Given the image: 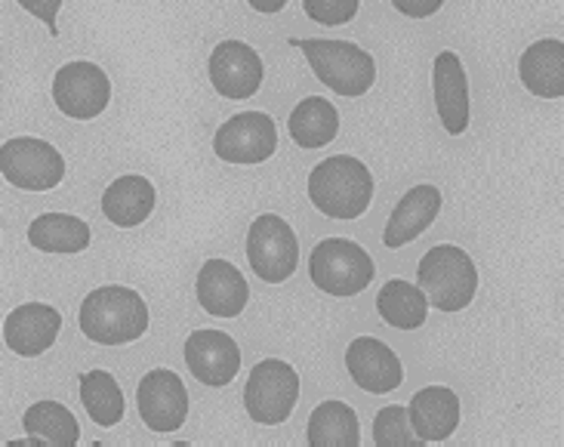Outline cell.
Returning <instances> with one entry per match:
<instances>
[{"instance_id": "23", "label": "cell", "mask_w": 564, "mask_h": 447, "mask_svg": "<svg viewBox=\"0 0 564 447\" xmlns=\"http://www.w3.org/2000/svg\"><path fill=\"white\" fill-rule=\"evenodd\" d=\"M290 137L300 149H324L339 133V111L330 99L305 96L303 102L290 111Z\"/></svg>"}, {"instance_id": "32", "label": "cell", "mask_w": 564, "mask_h": 447, "mask_svg": "<svg viewBox=\"0 0 564 447\" xmlns=\"http://www.w3.org/2000/svg\"><path fill=\"white\" fill-rule=\"evenodd\" d=\"M247 3H250V7H253V10L262 15H275V13H281L284 7H288V0H247Z\"/></svg>"}, {"instance_id": "8", "label": "cell", "mask_w": 564, "mask_h": 447, "mask_svg": "<svg viewBox=\"0 0 564 447\" xmlns=\"http://www.w3.org/2000/svg\"><path fill=\"white\" fill-rule=\"evenodd\" d=\"M0 173L22 192H50L65 179V157L44 139L15 137L0 145Z\"/></svg>"}, {"instance_id": "20", "label": "cell", "mask_w": 564, "mask_h": 447, "mask_svg": "<svg viewBox=\"0 0 564 447\" xmlns=\"http://www.w3.org/2000/svg\"><path fill=\"white\" fill-rule=\"evenodd\" d=\"M154 200H158V192L149 183V176L123 173L102 192V214L118 229H137L152 216Z\"/></svg>"}, {"instance_id": "10", "label": "cell", "mask_w": 564, "mask_h": 447, "mask_svg": "<svg viewBox=\"0 0 564 447\" xmlns=\"http://www.w3.org/2000/svg\"><path fill=\"white\" fill-rule=\"evenodd\" d=\"M278 149V127L265 111H241L216 130L214 152L226 164H265Z\"/></svg>"}, {"instance_id": "13", "label": "cell", "mask_w": 564, "mask_h": 447, "mask_svg": "<svg viewBox=\"0 0 564 447\" xmlns=\"http://www.w3.org/2000/svg\"><path fill=\"white\" fill-rule=\"evenodd\" d=\"M185 368L192 370V377L200 385L223 389L241 370V349L229 334L204 327V330H195L185 339Z\"/></svg>"}, {"instance_id": "4", "label": "cell", "mask_w": 564, "mask_h": 447, "mask_svg": "<svg viewBox=\"0 0 564 447\" xmlns=\"http://www.w3.org/2000/svg\"><path fill=\"white\" fill-rule=\"evenodd\" d=\"M416 287L426 293L429 306L438 312H463L478 293V269H475L473 257L454 244L429 247V253L420 260L416 269Z\"/></svg>"}, {"instance_id": "26", "label": "cell", "mask_w": 564, "mask_h": 447, "mask_svg": "<svg viewBox=\"0 0 564 447\" xmlns=\"http://www.w3.org/2000/svg\"><path fill=\"white\" fill-rule=\"evenodd\" d=\"M377 312L382 321L395 330H416L429 318V299L416 284L404 281V277H392L377 293Z\"/></svg>"}, {"instance_id": "6", "label": "cell", "mask_w": 564, "mask_h": 447, "mask_svg": "<svg viewBox=\"0 0 564 447\" xmlns=\"http://www.w3.org/2000/svg\"><path fill=\"white\" fill-rule=\"evenodd\" d=\"M300 401V373L281 358H265L245 385L247 416L260 426H281Z\"/></svg>"}, {"instance_id": "7", "label": "cell", "mask_w": 564, "mask_h": 447, "mask_svg": "<svg viewBox=\"0 0 564 447\" xmlns=\"http://www.w3.org/2000/svg\"><path fill=\"white\" fill-rule=\"evenodd\" d=\"M247 262L265 284H284L300 265V241L288 219L262 214L247 229Z\"/></svg>"}, {"instance_id": "14", "label": "cell", "mask_w": 564, "mask_h": 447, "mask_svg": "<svg viewBox=\"0 0 564 447\" xmlns=\"http://www.w3.org/2000/svg\"><path fill=\"white\" fill-rule=\"evenodd\" d=\"M346 370H349L351 383L370 395H389L404 383V368L395 349L373 337L351 339L346 349Z\"/></svg>"}, {"instance_id": "19", "label": "cell", "mask_w": 564, "mask_h": 447, "mask_svg": "<svg viewBox=\"0 0 564 447\" xmlns=\"http://www.w3.org/2000/svg\"><path fill=\"white\" fill-rule=\"evenodd\" d=\"M411 426L420 441H447L459 426V399L447 385H426L411 399Z\"/></svg>"}, {"instance_id": "25", "label": "cell", "mask_w": 564, "mask_h": 447, "mask_svg": "<svg viewBox=\"0 0 564 447\" xmlns=\"http://www.w3.org/2000/svg\"><path fill=\"white\" fill-rule=\"evenodd\" d=\"M90 238V226L72 214H44L29 226V244L41 253H80Z\"/></svg>"}, {"instance_id": "16", "label": "cell", "mask_w": 564, "mask_h": 447, "mask_svg": "<svg viewBox=\"0 0 564 447\" xmlns=\"http://www.w3.org/2000/svg\"><path fill=\"white\" fill-rule=\"evenodd\" d=\"M62 330L59 308L46 306V303H25L13 308L3 321V342L7 349L19 358H37L44 355Z\"/></svg>"}, {"instance_id": "2", "label": "cell", "mask_w": 564, "mask_h": 447, "mask_svg": "<svg viewBox=\"0 0 564 447\" xmlns=\"http://www.w3.org/2000/svg\"><path fill=\"white\" fill-rule=\"evenodd\" d=\"M80 334L99 346H127L145 337L149 306L133 287L108 284L80 303Z\"/></svg>"}, {"instance_id": "18", "label": "cell", "mask_w": 564, "mask_h": 447, "mask_svg": "<svg viewBox=\"0 0 564 447\" xmlns=\"http://www.w3.org/2000/svg\"><path fill=\"white\" fill-rule=\"evenodd\" d=\"M442 200V192L435 185H413L389 216L386 231H382V244L389 250H398V247H408L411 241H416L438 219Z\"/></svg>"}, {"instance_id": "3", "label": "cell", "mask_w": 564, "mask_h": 447, "mask_svg": "<svg viewBox=\"0 0 564 447\" xmlns=\"http://www.w3.org/2000/svg\"><path fill=\"white\" fill-rule=\"evenodd\" d=\"M290 46L303 50V56L312 65V75L343 99L365 96L377 80L373 56L351 41H321V37L296 41V37H290Z\"/></svg>"}, {"instance_id": "15", "label": "cell", "mask_w": 564, "mask_h": 447, "mask_svg": "<svg viewBox=\"0 0 564 447\" xmlns=\"http://www.w3.org/2000/svg\"><path fill=\"white\" fill-rule=\"evenodd\" d=\"M432 90H435V108L442 118L444 133L463 137L469 130V77L454 50H442L432 65Z\"/></svg>"}, {"instance_id": "17", "label": "cell", "mask_w": 564, "mask_h": 447, "mask_svg": "<svg viewBox=\"0 0 564 447\" xmlns=\"http://www.w3.org/2000/svg\"><path fill=\"white\" fill-rule=\"evenodd\" d=\"M198 303L214 318H238L247 308V277L226 260H207L198 272Z\"/></svg>"}, {"instance_id": "11", "label": "cell", "mask_w": 564, "mask_h": 447, "mask_svg": "<svg viewBox=\"0 0 564 447\" xmlns=\"http://www.w3.org/2000/svg\"><path fill=\"white\" fill-rule=\"evenodd\" d=\"M137 404L142 423L158 435L176 432L188 416V389L176 370H149L137 389Z\"/></svg>"}, {"instance_id": "9", "label": "cell", "mask_w": 564, "mask_h": 447, "mask_svg": "<svg viewBox=\"0 0 564 447\" xmlns=\"http://www.w3.org/2000/svg\"><path fill=\"white\" fill-rule=\"evenodd\" d=\"M53 102L72 121H93L111 102V80L96 62H68L53 77Z\"/></svg>"}, {"instance_id": "24", "label": "cell", "mask_w": 564, "mask_h": 447, "mask_svg": "<svg viewBox=\"0 0 564 447\" xmlns=\"http://www.w3.org/2000/svg\"><path fill=\"white\" fill-rule=\"evenodd\" d=\"M22 426L29 432V441H22V445L29 447H72L80 438V426H77L75 414L59 401H34L22 416Z\"/></svg>"}, {"instance_id": "1", "label": "cell", "mask_w": 564, "mask_h": 447, "mask_svg": "<svg viewBox=\"0 0 564 447\" xmlns=\"http://www.w3.org/2000/svg\"><path fill=\"white\" fill-rule=\"evenodd\" d=\"M308 198L324 216L351 222L365 216L373 200V173L367 170L365 161L351 154L324 157L308 173Z\"/></svg>"}, {"instance_id": "31", "label": "cell", "mask_w": 564, "mask_h": 447, "mask_svg": "<svg viewBox=\"0 0 564 447\" xmlns=\"http://www.w3.org/2000/svg\"><path fill=\"white\" fill-rule=\"evenodd\" d=\"M392 7L408 19H429L442 10L444 0H392Z\"/></svg>"}, {"instance_id": "22", "label": "cell", "mask_w": 564, "mask_h": 447, "mask_svg": "<svg viewBox=\"0 0 564 447\" xmlns=\"http://www.w3.org/2000/svg\"><path fill=\"white\" fill-rule=\"evenodd\" d=\"M305 438L312 447H358L361 423L355 407H349L346 401H321L308 416Z\"/></svg>"}, {"instance_id": "28", "label": "cell", "mask_w": 564, "mask_h": 447, "mask_svg": "<svg viewBox=\"0 0 564 447\" xmlns=\"http://www.w3.org/2000/svg\"><path fill=\"white\" fill-rule=\"evenodd\" d=\"M373 445L380 447H413L423 445L416 438V432L411 426V416H408V407H382L377 419H373Z\"/></svg>"}, {"instance_id": "5", "label": "cell", "mask_w": 564, "mask_h": 447, "mask_svg": "<svg viewBox=\"0 0 564 447\" xmlns=\"http://www.w3.org/2000/svg\"><path fill=\"white\" fill-rule=\"evenodd\" d=\"M308 275L321 293L346 299L370 287L377 265L361 244L346 238H324L308 257Z\"/></svg>"}, {"instance_id": "27", "label": "cell", "mask_w": 564, "mask_h": 447, "mask_svg": "<svg viewBox=\"0 0 564 447\" xmlns=\"http://www.w3.org/2000/svg\"><path fill=\"white\" fill-rule=\"evenodd\" d=\"M80 404L90 414V419L102 429L118 426L127 414V401L118 380L108 370H87L80 373Z\"/></svg>"}, {"instance_id": "12", "label": "cell", "mask_w": 564, "mask_h": 447, "mask_svg": "<svg viewBox=\"0 0 564 447\" xmlns=\"http://www.w3.org/2000/svg\"><path fill=\"white\" fill-rule=\"evenodd\" d=\"M207 75H210V84L223 99H250L262 87L265 68H262L260 53L250 44L223 41L210 53Z\"/></svg>"}, {"instance_id": "21", "label": "cell", "mask_w": 564, "mask_h": 447, "mask_svg": "<svg viewBox=\"0 0 564 447\" xmlns=\"http://www.w3.org/2000/svg\"><path fill=\"white\" fill-rule=\"evenodd\" d=\"M519 77L524 90L536 99H562L564 96V44L562 41H536L519 59Z\"/></svg>"}, {"instance_id": "30", "label": "cell", "mask_w": 564, "mask_h": 447, "mask_svg": "<svg viewBox=\"0 0 564 447\" xmlns=\"http://www.w3.org/2000/svg\"><path fill=\"white\" fill-rule=\"evenodd\" d=\"M22 10H29L34 19H41L46 29H50V34L56 37L59 34V29H56V15H59V7L62 0H15Z\"/></svg>"}, {"instance_id": "29", "label": "cell", "mask_w": 564, "mask_h": 447, "mask_svg": "<svg viewBox=\"0 0 564 447\" xmlns=\"http://www.w3.org/2000/svg\"><path fill=\"white\" fill-rule=\"evenodd\" d=\"M358 7H361V0H303L305 15L318 25H327V29L349 25L358 15Z\"/></svg>"}]
</instances>
